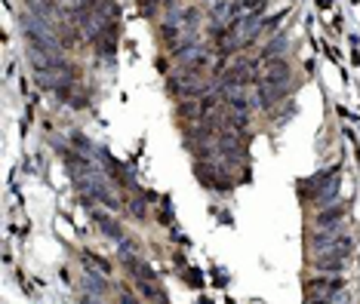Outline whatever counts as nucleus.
Here are the masks:
<instances>
[{"instance_id": "nucleus-1", "label": "nucleus", "mask_w": 360, "mask_h": 304, "mask_svg": "<svg viewBox=\"0 0 360 304\" xmlns=\"http://www.w3.org/2000/svg\"><path fill=\"white\" fill-rule=\"evenodd\" d=\"M62 160H65V169H68L71 182L80 191L86 203H99V206L117 212L124 203H120V197L114 194V187L108 185V176L96 166L93 157H86V154L75 151V147H68V151H62Z\"/></svg>"}, {"instance_id": "nucleus-2", "label": "nucleus", "mask_w": 360, "mask_h": 304, "mask_svg": "<svg viewBox=\"0 0 360 304\" xmlns=\"http://www.w3.org/2000/svg\"><path fill=\"white\" fill-rule=\"evenodd\" d=\"M292 93V65L286 59L265 62V74L256 80V105L262 111H274Z\"/></svg>"}, {"instance_id": "nucleus-3", "label": "nucleus", "mask_w": 360, "mask_h": 304, "mask_svg": "<svg viewBox=\"0 0 360 304\" xmlns=\"http://www.w3.org/2000/svg\"><path fill=\"white\" fill-rule=\"evenodd\" d=\"M19 25H22V31H25L28 46L50 49V53H65V40H62L59 31H56L53 19H46V15H40L34 10H22Z\"/></svg>"}, {"instance_id": "nucleus-4", "label": "nucleus", "mask_w": 360, "mask_h": 304, "mask_svg": "<svg viewBox=\"0 0 360 304\" xmlns=\"http://www.w3.org/2000/svg\"><path fill=\"white\" fill-rule=\"evenodd\" d=\"M124 265H127L129 274H133L139 295H142L145 301H158V304H163V286L158 283V277H154L151 270L145 267L136 256H124Z\"/></svg>"}, {"instance_id": "nucleus-5", "label": "nucleus", "mask_w": 360, "mask_h": 304, "mask_svg": "<svg viewBox=\"0 0 360 304\" xmlns=\"http://www.w3.org/2000/svg\"><path fill=\"white\" fill-rule=\"evenodd\" d=\"M219 98H222V105H225L228 111H234V114H243V117H250V111H252L250 86L234 84V80H219Z\"/></svg>"}, {"instance_id": "nucleus-6", "label": "nucleus", "mask_w": 360, "mask_h": 304, "mask_svg": "<svg viewBox=\"0 0 360 304\" xmlns=\"http://www.w3.org/2000/svg\"><path fill=\"white\" fill-rule=\"evenodd\" d=\"M345 289V280L342 277H311L305 280V304H323L326 298H333L335 292Z\"/></svg>"}, {"instance_id": "nucleus-7", "label": "nucleus", "mask_w": 360, "mask_h": 304, "mask_svg": "<svg viewBox=\"0 0 360 304\" xmlns=\"http://www.w3.org/2000/svg\"><path fill=\"white\" fill-rule=\"evenodd\" d=\"M93 221H96V225H99V231H102L105 237H108V240H114V243H117V246L127 240V231H124V227L117 225V221H114L111 209H105V206H96V209H93Z\"/></svg>"}, {"instance_id": "nucleus-8", "label": "nucleus", "mask_w": 360, "mask_h": 304, "mask_svg": "<svg viewBox=\"0 0 360 304\" xmlns=\"http://www.w3.org/2000/svg\"><path fill=\"white\" fill-rule=\"evenodd\" d=\"M345 216H348V206L342 200H335L323 209H314V225H342Z\"/></svg>"}, {"instance_id": "nucleus-9", "label": "nucleus", "mask_w": 360, "mask_h": 304, "mask_svg": "<svg viewBox=\"0 0 360 304\" xmlns=\"http://www.w3.org/2000/svg\"><path fill=\"white\" fill-rule=\"evenodd\" d=\"M290 49V37L283 34V31H277V34L271 37V44H265V49H262V62H271V59H283V53Z\"/></svg>"}, {"instance_id": "nucleus-10", "label": "nucleus", "mask_w": 360, "mask_h": 304, "mask_svg": "<svg viewBox=\"0 0 360 304\" xmlns=\"http://www.w3.org/2000/svg\"><path fill=\"white\" fill-rule=\"evenodd\" d=\"M84 286H86V292H96L102 298L105 292H108V280H105V274H96L93 265H84Z\"/></svg>"}, {"instance_id": "nucleus-11", "label": "nucleus", "mask_w": 360, "mask_h": 304, "mask_svg": "<svg viewBox=\"0 0 360 304\" xmlns=\"http://www.w3.org/2000/svg\"><path fill=\"white\" fill-rule=\"evenodd\" d=\"M139 4H142V13L145 15H154L160 6H169V0H139Z\"/></svg>"}, {"instance_id": "nucleus-12", "label": "nucleus", "mask_w": 360, "mask_h": 304, "mask_svg": "<svg viewBox=\"0 0 360 304\" xmlns=\"http://www.w3.org/2000/svg\"><path fill=\"white\" fill-rule=\"evenodd\" d=\"M127 209H129V212H133V216H136V218H145V216H148V206H145V203H142V200H139V197H133V200H129V203H127Z\"/></svg>"}, {"instance_id": "nucleus-13", "label": "nucleus", "mask_w": 360, "mask_h": 304, "mask_svg": "<svg viewBox=\"0 0 360 304\" xmlns=\"http://www.w3.org/2000/svg\"><path fill=\"white\" fill-rule=\"evenodd\" d=\"M323 304H351V292H348V289H342V292H335L333 298H326Z\"/></svg>"}, {"instance_id": "nucleus-14", "label": "nucleus", "mask_w": 360, "mask_h": 304, "mask_svg": "<svg viewBox=\"0 0 360 304\" xmlns=\"http://www.w3.org/2000/svg\"><path fill=\"white\" fill-rule=\"evenodd\" d=\"M117 304H139L136 301V295H129V292H120V301Z\"/></svg>"}]
</instances>
